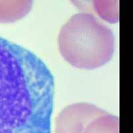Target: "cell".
<instances>
[{"mask_svg":"<svg viewBox=\"0 0 133 133\" xmlns=\"http://www.w3.org/2000/svg\"><path fill=\"white\" fill-rule=\"evenodd\" d=\"M54 89L39 57L0 37V133H51Z\"/></svg>","mask_w":133,"mask_h":133,"instance_id":"1","label":"cell"},{"mask_svg":"<svg viewBox=\"0 0 133 133\" xmlns=\"http://www.w3.org/2000/svg\"><path fill=\"white\" fill-rule=\"evenodd\" d=\"M107 112L90 103L71 104L65 107L58 115L55 124V133H83L92 120Z\"/></svg>","mask_w":133,"mask_h":133,"instance_id":"3","label":"cell"},{"mask_svg":"<svg viewBox=\"0 0 133 133\" xmlns=\"http://www.w3.org/2000/svg\"><path fill=\"white\" fill-rule=\"evenodd\" d=\"M63 57L79 69H92L110 60L115 51L113 33L92 14L79 13L63 25L58 36Z\"/></svg>","mask_w":133,"mask_h":133,"instance_id":"2","label":"cell"},{"mask_svg":"<svg viewBox=\"0 0 133 133\" xmlns=\"http://www.w3.org/2000/svg\"><path fill=\"white\" fill-rule=\"evenodd\" d=\"M83 133H119L118 118L107 112L92 120Z\"/></svg>","mask_w":133,"mask_h":133,"instance_id":"5","label":"cell"},{"mask_svg":"<svg viewBox=\"0 0 133 133\" xmlns=\"http://www.w3.org/2000/svg\"><path fill=\"white\" fill-rule=\"evenodd\" d=\"M118 1H95L93 8L102 19L110 23L118 21Z\"/></svg>","mask_w":133,"mask_h":133,"instance_id":"6","label":"cell"},{"mask_svg":"<svg viewBox=\"0 0 133 133\" xmlns=\"http://www.w3.org/2000/svg\"><path fill=\"white\" fill-rule=\"evenodd\" d=\"M33 2L0 1V23H12L25 16L31 9Z\"/></svg>","mask_w":133,"mask_h":133,"instance_id":"4","label":"cell"}]
</instances>
